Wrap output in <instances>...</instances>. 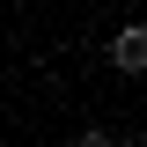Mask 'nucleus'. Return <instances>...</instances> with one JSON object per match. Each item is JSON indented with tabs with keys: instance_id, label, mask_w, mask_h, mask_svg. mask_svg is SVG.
<instances>
[{
	"instance_id": "nucleus-1",
	"label": "nucleus",
	"mask_w": 147,
	"mask_h": 147,
	"mask_svg": "<svg viewBox=\"0 0 147 147\" xmlns=\"http://www.w3.org/2000/svg\"><path fill=\"white\" fill-rule=\"evenodd\" d=\"M103 59H110V74L140 81V74H147V22H118L110 44H103Z\"/></svg>"
}]
</instances>
